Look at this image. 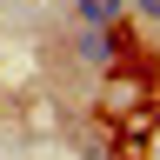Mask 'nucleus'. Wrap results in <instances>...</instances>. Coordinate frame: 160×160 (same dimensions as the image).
<instances>
[{"instance_id":"obj_1","label":"nucleus","mask_w":160,"mask_h":160,"mask_svg":"<svg viewBox=\"0 0 160 160\" xmlns=\"http://www.w3.org/2000/svg\"><path fill=\"white\" fill-rule=\"evenodd\" d=\"M67 53H73L87 73H113V67H120V27H80V20H73Z\"/></svg>"},{"instance_id":"obj_2","label":"nucleus","mask_w":160,"mask_h":160,"mask_svg":"<svg viewBox=\"0 0 160 160\" xmlns=\"http://www.w3.org/2000/svg\"><path fill=\"white\" fill-rule=\"evenodd\" d=\"M67 13L80 27H120L127 20V0H67Z\"/></svg>"},{"instance_id":"obj_3","label":"nucleus","mask_w":160,"mask_h":160,"mask_svg":"<svg viewBox=\"0 0 160 160\" xmlns=\"http://www.w3.org/2000/svg\"><path fill=\"white\" fill-rule=\"evenodd\" d=\"M127 20H140L147 33H160V0H127Z\"/></svg>"}]
</instances>
